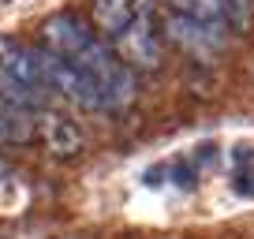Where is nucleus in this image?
<instances>
[{
    "instance_id": "f257e3e1",
    "label": "nucleus",
    "mask_w": 254,
    "mask_h": 239,
    "mask_svg": "<svg viewBox=\"0 0 254 239\" xmlns=\"http://www.w3.org/2000/svg\"><path fill=\"white\" fill-rule=\"evenodd\" d=\"M165 34L172 45H180L194 60H209V56H217L228 45V26L224 23H198V19L180 15V11H172L165 19Z\"/></svg>"
},
{
    "instance_id": "f03ea898",
    "label": "nucleus",
    "mask_w": 254,
    "mask_h": 239,
    "mask_svg": "<svg viewBox=\"0 0 254 239\" xmlns=\"http://www.w3.org/2000/svg\"><path fill=\"white\" fill-rule=\"evenodd\" d=\"M41 38H45L49 53L64 56V60H79L90 45L105 41L101 34H97L82 15H75V11H56V15H49L45 26H41Z\"/></svg>"
},
{
    "instance_id": "7ed1b4c3",
    "label": "nucleus",
    "mask_w": 254,
    "mask_h": 239,
    "mask_svg": "<svg viewBox=\"0 0 254 239\" xmlns=\"http://www.w3.org/2000/svg\"><path fill=\"white\" fill-rule=\"evenodd\" d=\"M116 49H120V60H124L127 67H142V71L161 67V41H157V34H153L150 8H138V15L131 19V26L116 38Z\"/></svg>"
},
{
    "instance_id": "20e7f679",
    "label": "nucleus",
    "mask_w": 254,
    "mask_h": 239,
    "mask_svg": "<svg viewBox=\"0 0 254 239\" xmlns=\"http://www.w3.org/2000/svg\"><path fill=\"white\" fill-rule=\"evenodd\" d=\"M138 8H142L138 0H94V30L105 41H116L138 15Z\"/></svg>"
},
{
    "instance_id": "39448f33",
    "label": "nucleus",
    "mask_w": 254,
    "mask_h": 239,
    "mask_svg": "<svg viewBox=\"0 0 254 239\" xmlns=\"http://www.w3.org/2000/svg\"><path fill=\"white\" fill-rule=\"evenodd\" d=\"M41 135H45V146L56 153V157H75L82 150V131L71 116L64 112H45L41 120Z\"/></svg>"
},
{
    "instance_id": "423d86ee",
    "label": "nucleus",
    "mask_w": 254,
    "mask_h": 239,
    "mask_svg": "<svg viewBox=\"0 0 254 239\" xmlns=\"http://www.w3.org/2000/svg\"><path fill=\"white\" fill-rule=\"evenodd\" d=\"M34 135V123L23 109L0 101V142H26Z\"/></svg>"
},
{
    "instance_id": "0eeeda50",
    "label": "nucleus",
    "mask_w": 254,
    "mask_h": 239,
    "mask_svg": "<svg viewBox=\"0 0 254 239\" xmlns=\"http://www.w3.org/2000/svg\"><path fill=\"white\" fill-rule=\"evenodd\" d=\"M254 19V4L251 0H221V23L228 30H247Z\"/></svg>"
},
{
    "instance_id": "6e6552de",
    "label": "nucleus",
    "mask_w": 254,
    "mask_h": 239,
    "mask_svg": "<svg viewBox=\"0 0 254 239\" xmlns=\"http://www.w3.org/2000/svg\"><path fill=\"white\" fill-rule=\"evenodd\" d=\"M172 179H176V187H180V191H190V187H194V179H198V172L190 168V161H180V165H172Z\"/></svg>"
},
{
    "instance_id": "1a4fd4ad",
    "label": "nucleus",
    "mask_w": 254,
    "mask_h": 239,
    "mask_svg": "<svg viewBox=\"0 0 254 239\" xmlns=\"http://www.w3.org/2000/svg\"><path fill=\"white\" fill-rule=\"evenodd\" d=\"M236 194H247V198L254 194V172H239L236 176Z\"/></svg>"
}]
</instances>
